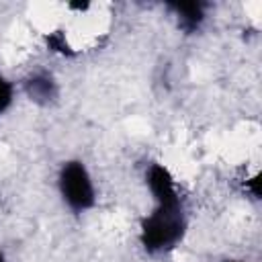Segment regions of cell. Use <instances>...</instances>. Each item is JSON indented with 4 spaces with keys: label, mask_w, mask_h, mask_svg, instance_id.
<instances>
[{
    "label": "cell",
    "mask_w": 262,
    "mask_h": 262,
    "mask_svg": "<svg viewBox=\"0 0 262 262\" xmlns=\"http://www.w3.org/2000/svg\"><path fill=\"white\" fill-rule=\"evenodd\" d=\"M145 186L154 209L139 223V242L149 254L172 252L188 231L186 209L176 178L164 164L151 162L145 168Z\"/></svg>",
    "instance_id": "6da1fadb"
},
{
    "label": "cell",
    "mask_w": 262,
    "mask_h": 262,
    "mask_svg": "<svg viewBox=\"0 0 262 262\" xmlns=\"http://www.w3.org/2000/svg\"><path fill=\"white\" fill-rule=\"evenodd\" d=\"M57 192L72 213H86L96 205V186L88 166L78 160L61 162L57 170Z\"/></svg>",
    "instance_id": "7a4b0ae2"
},
{
    "label": "cell",
    "mask_w": 262,
    "mask_h": 262,
    "mask_svg": "<svg viewBox=\"0 0 262 262\" xmlns=\"http://www.w3.org/2000/svg\"><path fill=\"white\" fill-rule=\"evenodd\" d=\"M25 92L37 104H49L59 96L57 82L53 80V76H49L45 72H39V74H33L31 78H27Z\"/></svg>",
    "instance_id": "3957f363"
},
{
    "label": "cell",
    "mask_w": 262,
    "mask_h": 262,
    "mask_svg": "<svg viewBox=\"0 0 262 262\" xmlns=\"http://www.w3.org/2000/svg\"><path fill=\"white\" fill-rule=\"evenodd\" d=\"M174 12V18L178 23V29H182L184 33H194L201 29V25L205 23V6L201 2H176L168 6Z\"/></svg>",
    "instance_id": "277c9868"
},
{
    "label": "cell",
    "mask_w": 262,
    "mask_h": 262,
    "mask_svg": "<svg viewBox=\"0 0 262 262\" xmlns=\"http://www.w3.org/2000/svg\"><path fill=\"white\" fill-rule=\"evenodd\" d=\"M14 102V84L0 74V117L12 106Z\"/></svg>",
    "instance_id": "5b68a950"
},
{
    "label": "cell",
    "mask_w": 262,
    "mask_h": 262,
    "mask_svg": "<svg viewBox=\"0 0 262 262\" xmlns=\"http://www.w3.org/2000/svg\"><path fill=\"white\" fill-rule=\"evenodd\" d=\"M223 262H248V260H237V258H229V260H223Z\"/></svg>",
    "instance_id": "8992f818"
},
{
    "label": "cell",
    "mask_w": 262,
    "mask_h": 262,
    "mask_svg": "<svg viewBox=\"0 0 262 262\" xmlns=\"http://www.w3.org/2000/svg\"><path fill=\"white\" fill-rule=\"evenodd\" d=\"M0 262H6V258H4V254L0 252Z\"/></svg>",
    "instance_id": "52a82bcc"
}]
</instances>
